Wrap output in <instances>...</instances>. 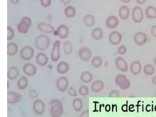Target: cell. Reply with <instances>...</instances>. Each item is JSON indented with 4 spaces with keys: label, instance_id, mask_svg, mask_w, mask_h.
Segmentation results:
<instances>
[{
    "label": "cell",
    "instance_id": "44dd1931",
    "mask_svg": "<svg viewBox=\"0 0 156 117\" xmlns=\"http://www.w3.org/2000/svg\"><path fill=\"white\" fill-rule=\"evenodd\" d=\"M35 59L37 64L41 66H44L48 61L47 55L42 53L38 54L36 56Z\"/></svg>",
    "mask_w": 156,
    "mask_h": 117
},
{
    "label": "cell",
    "instance_id": "f35d334b",
    "mask_svg": "<svg viewBox=\"0 0 156 117\" xmlns=\"http://www.w3.org/2000/svg\"><path fill=\"white\" fill-rule=\"evenodd\" d=\"M51 0H40V3L41 5L44 7H48L51 4Z\"/></svg>",
    "mask_w": 156,
    "mask_h": 117
},
{
    "label": "cell",
    "instance_id": "277c9868",
    "mask_svg": "<svg viewBox=\"0 0 156 117\" xmlns=\"http://www.w3.org/2000/svg\"><path fill=\"white\" fill-rule=\"evenodd\" d=\"M132 19L136 23H140L144 19V12L142 8L136 6L133 9L131 13Z\"/></svg>",
    "mask_w": 156,
    "mask_h": 117
},
{
    "label": "cell",
    "instance_id": "4fadbf2b",
    "mask_svg": "<svg viewBox=\"0 0 156 117\" xmlns=\"http://www.w3.org/2000/svg\"><path fill=\"white\" fill-rule=\"evenodd\" d=\"M56 34L61 38L64 39L68 36L69 30L68 27L64 24H61L57 28Z\"/></svg>",
    "mask_w": 156,
    "mask_h": 117
},
{
    "label": "cell",
    "instance_id": "8d00e7d4",
    "mask_svg": "<svg viewBox=\"0 0 156 117\" xmlns=\"http://www.w3.org/2000/svg\"><path fill=\"white\" fill-rule=\"evenodd\" d=\"M88 87L85 86H82L79 89V93L81 95H86L88 92Z\"/></svg>",
    "mask_w": 156,
    "mask_h": 117
},
{
    "label": "cell",
    "instance_id": "52a82bcc",
    "mask_svg": "<svg viewBox=\"0 0 156 117\" xmlns=\"http://www.w3.org/2000/svg\"><path fill=\"white\" fill-rule=\"evenodd\" d=\"M133 39L134 41L136 44L142 46L147 42V37L145 33L142 31H138L135 34Z\"/></svg>",
    "mask_w": 156,
    "mask_h": 117
},
{
    "label": "cell",
    "instance_id": "484cf974",
    "mask_svg": "<svg viewBox=\"0 0 156 117\" xmlns=\"http://www.w3.org/2000/svg\"><path fill=\"white\" fill-rule=\"evenodd\" d=\"M18 50V47L14 43H9L7 45V54L10 56L15 55Z\"/></svg>",
    "mask_w": 156,
    "mask_h": 117
},
{
    "label": "cell",
    "instance_id": "ac0fdd59",
    "mask_svg": "<svg viewBox=\"0 0 156 117\" xmlns=\"http://www.w3.org/2000/svg\"><path fill=\"white\" fill-rule=\"evenodd\" d=\"M23 71L27 75L33 76L36 74L37 70L35 66L33 64L27 63L23 66Z\"/></svg>",
    "mask_w": 156,
    "mask_h": 117
},
{
    "label": "cell",
    "instance_id": "74e56055",
    "mask_svg": "<svg viewBox=\"0 0 156 117\" xmlns=\"http://www.w3.org/2000/svg\"><path fill=\"white\" fill-rule=\"evenodd\" d=\"M126 48L124 45H121L119 46L118 49V53L120 55L125 54L126 52Z\"/></svg>",
    "mask_w": 156,
    "mask_h": 117
},
{
    "label": "cell",
    "instance_id": "6da1fadb",
    "mask_svg": "<svg viewBox=\"0 0 156 117\" xmlns=\"http://www.w3.org/2000/svg\"><path fill=\"white\" fill-rule=\"evenodd\" d=\"M48 107L51 115L52 117H59L62 114V105L58 99H54L51 101L48 104Z\"/></svg>",
    "mask_w": 156,
    "mask_h": 117
},
{
    "label": "cell",
    "instance_id": "30bf717a",
    "mask_svg": "<svg viewBox=\"0 0 156 117\" xmlns=\"http://www.w3.org/2000/svg\"><path fill=\"white\" fill-rule=\"evenodd\" d=\"M21 94L13 91L7 93V102L10 104H14L18 102L21 98Z\"/></svg>",
    "mask_w": 156,
    "mask_h": 117
},
{
    "label": "cell",
    "instance_id": "4316f807",
    "mask_svg": "<svg viewBox=\"0 0 156 117\" xmlns=\"http://www.w3.org/2000/svg\"><path fill=\"white\" fill-rule=\"evenodd\" d=\"M64 12L66 16L68 18L73 17L76 15L75 8L71 5L67 6L64 9Z\"/></svg>",
    "mask_w": 156,
    "mask_h": 117
},
{
    "label": "cell",
    "instance_id": "60d3db41",
    "mask_svg": "<svg viewBox=\"0 0 156 117\" xmlns=\"http://www.w3.org/2000/svg\"><path fill=\"white\" fill-rule=\"evenodd\" d=\"M68 93L70 95L72 96H75L76 94L75 90L72 87H70L69 89Z\"/></svg>",
    "mask_w": 156,
    "mask_h": 117
},
{
    "label": "cell",
    "instance_id": "83f0119b",
    "mask_svg": "<svg viewBox=\"0 0 156 117\" xmlns=\"http://www.w3.org/2000/svg\"><path fill=\"white\" fill-rule=\"evenodd\" d=\"M104 86L103 83L100 80H97L94 82L91 86V89L94 92H99L102 89Z\"/></svg>",
    "mask_w": 156,
    "mask_h": 117
},
{
    "label": "cell",
    "instance_id": "603a6c76",
    "mask_svg": "<svg viewBox=\"0 0 156 117\" xmlns=\"http://www.w3.org/2000/svg\"><path fill=\"white\" fill-rule=\"evenodd\" d=\"M91 35L92 37L96 41L101 40L103 36V31L100 27H96L92 30Z\"/></svg>",
    "mask_w": 156,
    "mask_h": 117
},
{
    "label": "cell",
    "instance_id": "ab89813d",
    "mask_svg": "<svg viewBox=\"0 0 156 117\" xmlns=\"http://www.w3.org/2000/svg\"><path fill=\"white\" fill-rule=\"evenodd\" d=\"M30 96L32 98H36L38 96V94L36 91L34 90H30L29 92Z\"/></svg>",
    "mask_w": 156,
    "mask_h": 117
},
{
    "label": "cell",
    "instance_id": "ee69618b",
    "mask_svg": "<svg viewBox=\"0 0 156 117\" xmlns=\"http://www.w3.org/2000/svg\"><path fill=\"white\" fill-rule=\"evenodd\" d=\"M147 0H136V2L138 4L142 5L144 4Z\"/></svg>",
    "mask_w": 156,
    "mask_h": 117
},
{
    "label": "cell",
    "instance_id": "5b68a950",
    "mask_svg": "<svg viewBox=\"0 0 156 117\" xmlns=\"http://www.w3.org/2000/svg\"><path fill=\"white\" fill-rule=\"evenodd\" d=\"M34 51L33 48L30 46H26L20 51V55L21 58L25 60L32 58L34 55Z\"/></svg>",
    "mask_w": 156,
    "mask_h": 117
},
{
    "label": "cell",
    "instance_id": "2e32d148",
    "mask_svg": "<svg viewBox=\"0 0 156 117\" xmlns=\"http://www.w3.org/2000/svg\"><path fill=\"white\" fill-rule=\"evenodd\" d=\"M33 107L34 112L37 114H42L44 111V104L40 100L37 99L34 102Z\"/></svg>",
    "mask_w": 156,
    "mask_h": 117
},
{
    "label": "cell",
    "instance_id": "9a60e30c",
    "mask_svg": "<svg viewBox=\"0 0 156 117\" xmlns=\"http://www.w3.org/2000/svg\"><path fill=\"white\" fill-rule=\"evenodd\" d=\"M119 23V20L115 16H111L108 17L106 20L105 24L107 27L110 29L116 28Z\"/></svg>",
    "mask_w": 156,
    "mask_h": 117
},
{
    "label": "cell",
    "instance_id": "d6986e66",
    "mask_svg": "<svg viewBox=\"0 0 156 117\" xmlns=\"http://www.w3.org/2000/svg\"><path fill=\"white\" fill-rule=\"evenodd\" d=\"M115 64L118 68L121 71H126L127 70V63L122 57H117L115 60Z\"/></svg>",
    "mask_w": 156,
    "mask_h": 117
},
{
    "label": "cell",
    "instance_id": "7c38bea8",
    "mask_svg": "<svg viewBox=\"0 0 156 117\" xmlns=\"http://www.w3.org/2000/svg\"><path fill=\"white\" fill-rule=\"evenodd\" d=\"M115 83L122 89L128 88L129 86V83L124 75H119L115 79Z\"/></svg>",
    "mask_w": 156,
    "mask_h": 117
},
{
    "label": "cell",
    "instance_id": "ba28073f",
    "mask_svg": "<svg viewBox=\"0 0 156 117\" xmlns=\"http://www.w3.org/2000/svg\"><path fill=\"white\" fill-rule=\"evenodd\" d=\"M78 54L79 58L83 61H88L92 56L91 51L86 47L80 48L79 50Z\"/></svg>",
    "mask_w": 156,
    "mask_h": 117
},
{
    "label": "cell",
    "instance_id": "ffe728a7",
    "mask_svg": "<svg viewBox=\"0 0 156 117\" xmlns=\"http://www.w3.org/2000/svg\"><path fill=\"white\" fill-rule=\"evenodd\" d=\"M146 17L149 19L156 18V8L154 6H148L145 10Z\"/></svg>",
    "mask_w": 156,
    "mask_h": 117
},
{
    "label": "cell",
    "instance_id": "bcb514c9",
    "mask_svg": "<svg viewBox=\"0 0 156 117\" xmlns=\"http://www.w3.org/2000/svg\"><path fill=\"white\" fill-rule=\"evenodd\" d=\"M123 3L127 4L129 3L131 0H120Z\"/></svg>",
    "mask_w": 156,
    "mask_h": 117
},
{
    "label": "cell",
    "instance_id": "4dcf8cb0",
    "mask_svg": "<svg viewBox=\"0 0 156 117\" xmlns=\"http://www.w3.org/2000/svg\"><path fill=\"white\" fill-rule=\"evenodd\" d=\"M81 79L83 82L88 83L92 80V76L89 72L86 71L83 72L81 75Z\"/></svg>",
    "mask_w": 156,
    "mask_h": 117
},
{
    "label": "cell",
    "instance_id": "7a4b0ae2",
    "mask_svg": "<svg viewBox=\"0 0 156 117\" xmlns=\"http://www.w3.org/2000/svg\"><path fill=\"white\" fill-rule=\"evenodd\" d=\"M50 44L49 37L44 34H41L36 38L35 44L36 47L39 50H44L46 49Z\"/></svg>",
    "mask_w": 156,
    "mask_h": 117
},
{
    "label": "cell",
    "instance_id": "e0dca14e",
    "mask_svg": "<svg viewBox=\"0 0 156 117\" xmlns=\"http://www.w3.org/2000/svg\"><path fill=\"white\" fill-rule=\"evenodd\" d=\"M118 14L120 18L123 20H126L130 15V10L126 5H122L119 8Z\"/></svg>",
    "mask_w": 156,
    "mask_h": 117
},
{
    "label": "cell",
    "instance_id": "7bdbcfd3",
    "mask_svg": "<svg viewBox=\"0 0 156 117\" xmlns=\"http://www.w3.org/2000/svg\"><path fill=\"white\" fill-rule=\"evenodd\" d=\"M62 3L64 5H66L70 3L71 0H60Z\"/></svg>",
    "mask_w": 156,
    "mask_h": 117
},
{
    "label": "cell",
    "instance_id": "7402d4cb",
    "mask_svg": "<svg viewBox=\"0 0 156 117\" xmlns=\"http://www.w3.org/2000/svg\"><path fill=\"white\" fill-rule=\"evenodd\" d=\"M84 25L87 27H92L95 23V18L94 16L91 14H87L85 15L83 19Z\"/></svg>",
    "mask_w": 156,
    "mask_h": 117
},
{
    "label": "cell",
    "instance_id": "5bb4252c",
    "mask_svg": "<svg viewBox=\"0 0 156 117\" xmlns=\"http://www.w3.org/2000/svg\"><path fill=\"white\" fill-rule=\"evenodd\" d=\"M38 30L42 32L45 33H52L55 30V28L51 25L44 23H40L37 25Z\"/></svg>",
    "mask_w": 156,
    "mask_h": 117
},
{
    "label": "cell",
    "instance_id": "3957f363",
    "mask_svg": "<svg viewBox=\"0 0 156 117\" xmlns=\"http://www.w3.org/2000/svg\"><path fill=\"white\" fill-rule=\"evenodd\" d=\"M32 22L31 19L28 17H23L17 26V29L20 33L26 34L30 27Z\"/></svg>",
    "mask_w": 156,
    "mask_h": 117
},
{
    "label": "cell",
    "instance_id": "1f68e13d",
    "mask_svg": "<svg viewBox=\"0 0 156 117\" xmlns=\"http://www.w3.org/2000/svg\"><path fill=\"white\" fill-rule=\"evenodd\" d=\"M64 51L66 55H69L72 53V46L71 43L68 41H66L63 44Z\"/></svg>",
    "mask_w": 156,
    "mask_h": 117
},
{
    "label": "cell",
    "instance_id": "d4e9b609",
    "mask_svg": "<svg viewBox=\"0 0 156 117\" xmlns=\"http://www.w3.org/2000/svg\"><path fill=\"white\" fill-rule=\"evenodd\" d=\"M69 68V65L67 63L65 62H61L57 65V71L60 74L65 73L68 71Z\"/></svg>",
    "mask_w": 156,
    "mask_h": 117
},
{
    "label": "cell",
    "instance_id": "f1b7e54d",
    "mask_svg": "<svg viewBox=\"0 0 156 117\" xmlns=\"http://www.w3.org/2000/svg\"><path fill=\"white\" fill-rule=\"evenodd\" d=\"M141 69L140 63L137 61L133 62L131 64L130 70L134 74H137L140 73Z\"/></svg>",
    "mask_w": 156,
    "mask_h": 117
},
{
    "label": "cell",
    "instance_id": "8fae6325",
    "mask_svg": "<svg viewBox=\"0 0 156 117\" xmlns=\"http://www.w3.org/2000/svg\"><path fill=\"white\" fill-rule=\"evenodd\" d=\"M69 85L67 78L64 76H61L58 78L56 85L57 88L60 91L63 92L67 89Z\"/></svg>",
    "mask_w": 156,
    "mask_h": 117
},
{
    "label": "cell",
    "instance_id": "d6a6232c",
    "mask_svg": "<svg viewBox=\"0 0 156 117\" xmlns=\"http://www.w3.org/2000/svg\"><path fill=\"white\" fill-rule=\"evenodd\" d=\"M82 101L80 99L76 98L74 100L73 102V106L76 111H80L82 108Z\"/></svg>",
    "mask_w": 156,
    "mask_h": 117
},
{
    "label": "cell",
    "instance_id": "8992f818",
    "mask_svg": "<svg viewBox=\"0 0 156 117\" xmlns=\"http://www.w3.org/2000/svg\"><path fill=\"white\" fill-rule=\"evenodd\" d=\"M60 42L56 40L54 43L52 50L51 54V58L54 62L58 61L60 57Z\"/></svg>",
    "mask_w": 156,
    "mask_h": 117
},
{
    "label": "cell",
    "instance_id": "e575fe53",
    "mask_svg": "<svg viewBox=\"0 0 156 117\" xmlns=\"http://www.w3.org/2000/svg\"><path fill=\"white\" fill-rule=\"evenodd\" d=\"M145 66L144 69V71L145 73L147 74H151L153 73L154 71V69L152 66L147 65Z\"/></svg>",
    "mask_w": 156,
    "mask_h": 117
},
{
    "label": "cell",
    "instance_id": "7dc6e473",
    "mask_svg": "<svg viewBox=\"0 0 156 117\" xmlns=\"http://www.w3.org/2000/svg\"><path fill=\"white\" fill-rule=\"evenodd\" d=\"M153 81L154 83L156 84V76L153 79Z\"/></svg>",
    "mask_w": 156,
    "mask_h": 117
},
{
    "label": "cell",
    "instance_id": "9c48e42d",
    "mask_svg": "<svg viewBox=\"0 0 156 117\" xmlns=\"http://www.w3.org/2000/svg\"><path fill=\"white\" fill-rule=\"evenodd\" d=\"M122 35L118 31H114L112 32L108 37L109 41L112 44L116 45L119 44L122 40Z\"/></svg>",
    "mask_w": 156,
    "mask_h": 117
},
{
    "label": "cell",
    "instance_id": "f6af8a7d",
    "mask_svg": "<svg viewBox=\"0 0 156 117\" xmlns=\"http://www.w3.org/2000/svg\"><path fill=\"white\" fill-rule=\"evenodd\" d=\"M20 0H9L10 2L13 4H16L19 2Z\"/></svg>",
    "mask_w": 156,
    "mask_h": 117
},
{
    "label": "cell",
    "instance_id": "cb8c5ba5",
    "mask_svg": "<svg viewBox=\"0 0 156 117\" xmlns=\"http://www.w3.org/2000/svg\"><path fill=\"white\" fill-rule=\"evenodd\" d=\"M19 74V71L18 68L15 66L11 67L8 71L7 76L11 80L16 79Z\"/></svg>",
    "mask_w": 156,
    "mask_h": 117
},
{
    "label": "cell",
    "instance_id": "f546056e",
    "mask_svg": "<svg viewBox=\"0 0 156 117\" xmlns=\"http://www.w3.org/2000/svg\"><path fill=\"white\" fill-rule=\"evenodd\" d=\"M28 85V80L25 76H22L20 78L17 82V86L20 90L25 89Z\"/></svg>",
    "mask_w": 156,
    "mask_h": 117
},
{
    "label": "cell",
    "instance_id": "836d02e7",
    "mask_svg": "<svg viewBox=\"0 0 156 117\" xmlns=\"http://www.w3.org/2000/svg\"><path fill=\"white\" fill-rule=\"evenodd\" d=\"M91 62L94 67H98L101 65L102 59L99 56H96L93 58Z\"/></svg>",
    "mask_w": 156,
    "mask_h": 117
},
{
    "label": "cell",
    "instance_id": "c3c4849f",
    "mask_svg": "<svg viewBox=\"0 0 156 117\" xmlns=\"http://www.w3.org/2000/svg\"><path fill=\"white\" fill-rule=\"evenodd\" d=\"M9 81H8V83H7V85H8V88L9 87Z\"/></svg>",
    "mask_w": 156,
    "mask_h": 117
},
{
    "label": "cell",
    "instance_id": "d590c367",
    "mask_svg": "<svg viewBox=\"0 0 156 117\" xmlns=\"http://www.w3.org/2000/svg\"><path fill=\"white\" fill-rule=\"evenodd\" d=\"M7 40L10 41L12 40L14 36V31L13 29L10 27H7Z\"/></svg>",
    "mask_w": 156,
    "mask_h": 117
},
{
    "label": "cell",
    "instance_id": "b9f144b4",
    "mask_svg": "<svg viewBox=\"0 0 156 117\" xmlns=\"http://www.w3.org/2000/svg\"><path fill=\"white\" fill-rule=\"evenodd\" d=\"M151 33L154 37L156 38V25H154L151 27Z\"/></svg>",
    "mask_w": 156,
    "mask_h": 117
}]
</instances>
